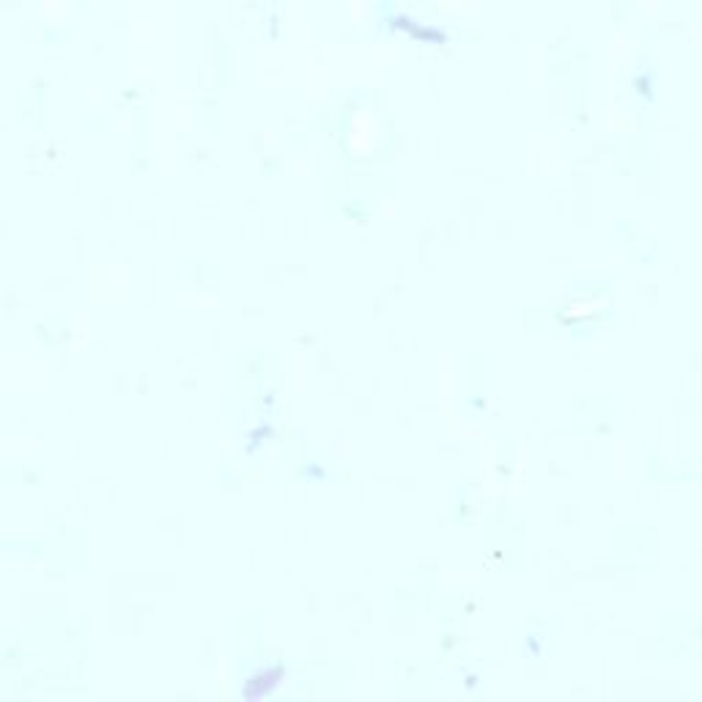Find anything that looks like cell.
Segmentation results:
<instances>
[{
  "instance_id": "1",
  "label": "cell",
  "mask_w": 702,
  "mask_h": 702,
  "mask_svg": "<svg viewBox=\"0 0 702 702\" xmlns=\"http://www.w3.org/2000/svg\"><path fill=\"white\" fill-rule=\"evenodd\" d=\"M283 680H285V669H283L280 664H277V667H266V669L253 672V675L245 680V686L239 688V694H242L245 699H261V697H269Z\"/></svg>"
}]
</instances>
